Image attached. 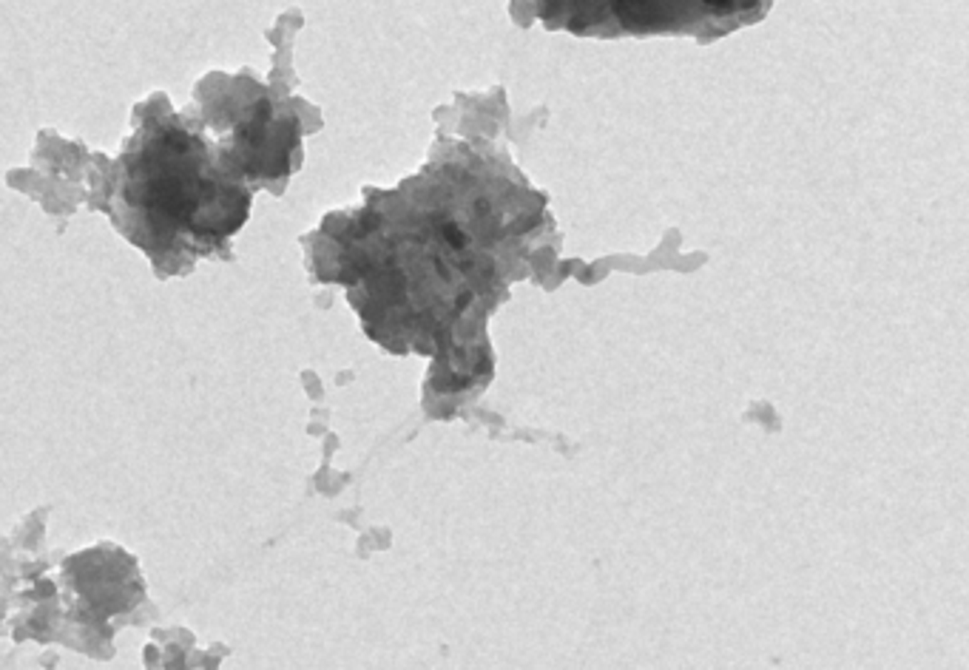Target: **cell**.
Returning a JSON list of instances; mask_svg holds the SVG:
<instances>
[{"label":"cell","mask_w":969,"mask_h":670,"mask_svg":"<svg viewBox=\"0 0 969 670\" xmlns=\"http://www.w3.org/2000/svg\"><path fill=\"white\" fill-rule=\"evenodd\" d=\"M444 239H447L452 247H464V241H467L464 233H461L455 224H447V227H444Z\"/></svg>","instance_id":"1"}]
</instances>
